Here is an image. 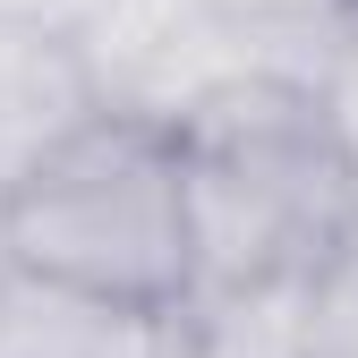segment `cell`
Here are the masks:
<instances>
[{"label": "cell", "mask_w": 358, "mask_h": 358, "mask_svg": "<svg viewBox=\"0 0 358 358\" xmlns=\"http://www.w3.org/2000/svg\"><path fill=\"white\" fill-rule=\"evenodd\" d=\"M188 290L316 273L358 222V171L290 69H231L171 111Z\"/></svg>", "instance_id": "6da1fadb"}, {"label": "cell", "mask_w": 358, "mask_h": 358, "mask_svg": "<svg viewBox=\"0 0 358 358\" xmlns=\"http://www.w3.org/2000/svg\"><path fill=\"white\" fill-rule=\"evenodd\" d=\"M307 282H231V290H188L171 307L179 358H307Z\"/></svg>", "instance_id": "5b68a950"}, {"label": "cell", "mask_w": 358, "mask_h": 358, "mask_svg": "<svg viewBox=\"0 0 358 358\" xmlns=\"http://www.w3.org/2000/svg\"><path fill=\"white\" fill-rule=\"evenodd\" d=\"M0 358H179L171 341V307H111V299H77L34 273H9L0 290Z\"/></svg>", "instance_id": "277c9868"}, {"label": "cell", "mask_w": 358, "mask_h": 358, "mask_svg": "<svg viewBox=\"0 0 358 358\" xmlns=\"http://www.w3.org/2000/svg\"><path fill=\"white\" fill-rule=\"evenodd\" d=\"M103 0H0V17H26V26H60V34H77L85 17H94Z\"/></svg>", "instance_id": "8992f818"}, {"label": "cell", "mask_w": 358, "mask_h": 358, "mask_svg": "<svg viewBox=\"0 0 358 358\" xmlns=\"http://www.w3.org/2000/svg\"><path fill=\"white\" fill-rule=\"evenodd\" d=\"M0 248L17 273L77 299L145 307V316L179 307L188 299V205H179L171 120L128 103L85 111L0 205Z\"/></svg>", "instance_id": "7a4b0ae2"}, {"label": "cell", "mask_w": 358, "mask_h": 358, "mask_svg": "<svg viewBox=\"0 0 358 358\" xmlns=\"http://www.w3.org/2000/svg\"><path fill=\"white\" fill-rule=\"evenodd\" d=\"M85 111H103V85L85 69L77 34L0 17V205L17 196V179L52 154Z\"/></svg>", "instance_id": "3957f363"}, {"label": "cell", "mask_w": 358, "mask_h": 358, "mask_svg": "<svg viewBox=\"0 0 358 358\" xmlns=\"http://www.w3.org/2000/svg\"><path fill=\"white\" fill-rule=\"evenodd\" d=\"M9 273H17V264H9V248H0V290H9Z\"/></svg>", "instance_id": "52a82bcc"}]
</instances>
